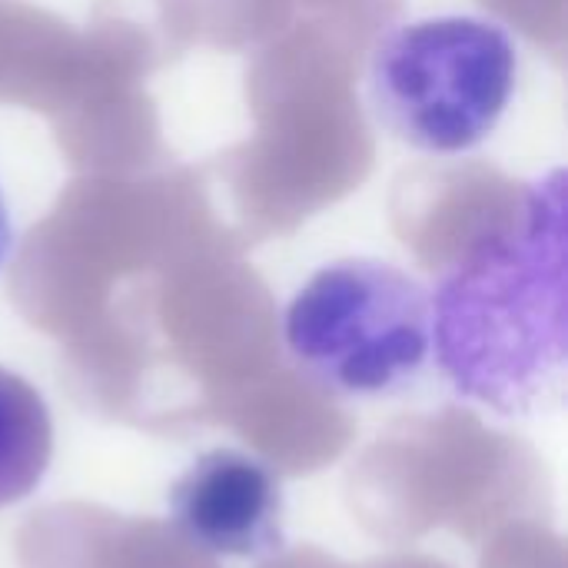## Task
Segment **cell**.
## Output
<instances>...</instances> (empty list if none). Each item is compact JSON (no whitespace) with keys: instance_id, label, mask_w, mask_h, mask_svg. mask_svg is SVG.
I'll list each match as a JSON object with an SVG mask.
<instances>
[{"instance_id":"6da1fadb","label":"cell","mask_w":568,"mask_h":568,"mask_svg":"<svg viewBox=\"0 0 568 568\" xmlns=\"http://www.w3.org/2000/svg\"><path fill=\"white\" fill-rule=\"evenodd\" d=\"M566 170L526 186L519 206L476 236L429 296L436 359L453 389L503 416L562 403Z\"/></svg>"},{"instance_id":"7a4b0ae2","label":"cell","mask_w":568,"mask_h":568,"mask_svg":"<svg viewBox=\"0 0 568 568\" xmlns=\"http://www.w3.org/2000/svg\"><path fill=\"white\" fill-rule=\"evenodd\" d=\"M283 339L323 389L349 399L393 396L419 379L433 353L429 293L386 260H336L290 300Z\"/></svg>"},{"instance_id":"3957f363","label":"cell","mask_w":568,"mask_h":568,"mask_svg":"<svg viewBox=\"0 0 568 568\" xmlns=\"http://www.w3.org/2000/svg\"><path fill=\"white\" fill-rule=\"evenodd\" d=\"M369 106L423 153H466L503 120L516 90V43L479 17H426L389 30L369 57Z\"/></svg>"},{"instance_id":"277c9868","label":"cell","mask_w":568,"mask_h":568,"mask_svg":"<svg viewBox=\"0 0 568 568\" xmlns=\"http://www.w3.org/2000/svg\"><path fill=\"white\" fill-rule=\"evenodd\" d=\"M176 532L216 559L263 562L286 549L283 486L270 463L240 449L200 456L166 496Z\"/></svg>"},{"instance_id":"5b68a950","label":"cell","mask_w":568,"mask_h":568,"mask_svg":"<svg viewBox=\"0 0 568 568\" xmlns=\"http://www.w3.org/2000/svg\"><path fill=\"white\" fill-rule=\"evenodd\" d=\"M53 463V419L23 376L0 366V509L27 499Z\"/></svg>"},{"instance_id":"8992f818","label":"cell","mask_w":568,"mask_h":568,"mask_svg":"<svg viewBox=\"0 0 568 568\" xmlns=\"http://www.w3.org/2000/svg\"><path fill=\"white\" fill-rule=\"evenodd\" d=\"M13 246V226H10V213H7V200H3V190H0V266L7 260Z\"/></svg>"}]
</instances>
